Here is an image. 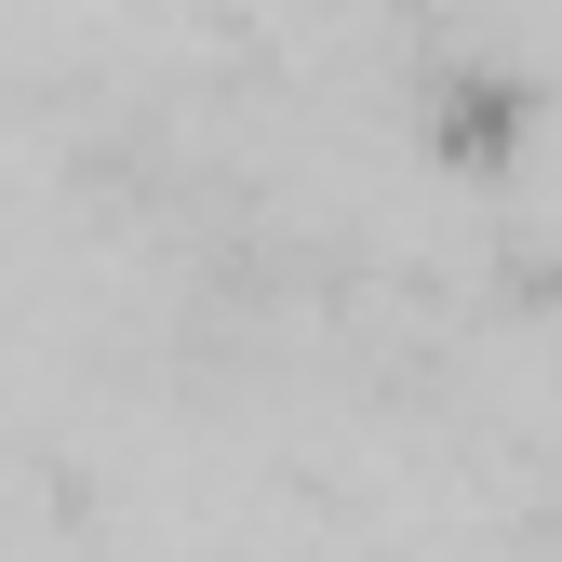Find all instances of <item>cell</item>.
<instances>
[]
</instances>
